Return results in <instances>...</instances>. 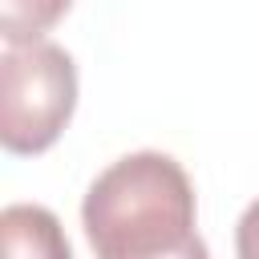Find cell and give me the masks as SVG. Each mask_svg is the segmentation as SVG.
<instances>
[{
    "label": "cell",
    "instance_id": "6da1fadb",
    "mask_svg": "<svg viewBox=\"0 0 259 259\" xmlns=\"http://www.w3.org/2000/svg\"><path fill=\"white\" fill-rule=\"evenodd\" d=\"M81 223L101 259H198V206L186 170L158 150L105 166L81 202Z\"/></svg>",
    "mask_w": 259,
    "mask_h": 259
},
{
    "label": "cell",
    "instance_id": "7a4b0ae2",
    "mask_svg": "<svg viewBox=\"0 0 259 259\" xmlns=\"http://www.w3.org/2000/svg\"><path fill=\"white\" fill-rule=\"evenodd\" d=\"M77 105L73 57L36 36L12 40L0 57V142L8 154H45Z\"/></svg>",
    "mask_w": 259,
    "mask_h": 259
},
{
    "label": "cell",
    "instance_id": "3957f363",
    "mask_svg": "<svg viewBox=\"0 0 259 259\" xmlns=\"http://www.w3.org/2000/svg\"><path fill=\"white\" fill-rule=\"evenodd\" d=\"M0 251L8 259H69V239L45 206H8L0 214Z\"/></svg>",
    "mask_w": 259,
    "mask_h": 259
},
{
    "label": "cell",
    "instance_id": "277c9868",
    "mask_svg": "<svg viewBox=\"0 0 259 259\" xmlns=\"http://www.w3.org/2000/svg\"><path fill=\"white\" fill-rule=\"evenodd\" d=\"M73 0H0V36L4 45L12 40H36L45 36Z\"/></svg>",
    "mask_w": 259,
    "mask_h": 259
},
{
    "label": "cell",
    "instance_id": "5b68a950",
    "mask_svg": "<svg viewBox=\"0 0 259 259\" xmlns=\"http://www.w3.org/2000/svg\"><path fill=\"white\" fill-rule=\"evenodd\" d=\"M235 251L239 259H259V198L243 210L239 231H235Z\"/></svg>",
    "mask_w": 259,
    "mask_h": 259
}]
</instances>
